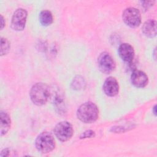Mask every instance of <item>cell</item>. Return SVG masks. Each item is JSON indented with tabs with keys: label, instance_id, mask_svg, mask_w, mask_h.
<instances>
[{
	"label": "cell",
	"instance_id": "1",
	"mask_svg": "<svg viewBox=\"0 0 157 157\" xmlns=\"http://www.w3.org/2000/svg\"><path fill=\"white\" fill-rule=\"evenodd\" d=\"M32 102L37 105H42L46 104L51 96V91L49 86L44 83L34 84L29 93Z\"/></svg>",
	"mask_w": 157,
	"mask_h": 157
},
{
	"label": "cell",
	"instance_id": "2",
	"mask_svg": "<svg viewBox=\"0 0 157 157\" xmlns=\"http://www.w3.org/2000/svg\"><path fill=\"white\" fill-rule=\"evenodd\" d=\"M98 107L91 102H86L82 104L77 111L78 118L85 123L94 122L98 118Z\"/></svg>",
	"mask_w": 157,
	"mask_h": 157
},
{
	"label": "cell",
	"instance_id": "3",
	"mask_svg": "<svg viewBox=\"0 0 157 157\" xmlns=\"http://www.w3.org/2000/svg\"><path fill=\"white\" fill-rule=\"evenodd\" d=\"M35 146L37 150L42 153L52 151L55 147V141L53 135L47 131L41 132L35 140Z\"/></svg>",
	"mask_w": 157,
	"mask_h": 157
},
{
	"label": "cell",
	"instance_id": "4",
	"mask_svg": "<svg viewBox=\"0 0 157 157\" xmlns=\"http://www.w3.org/2000/svg\"><path fill=\"white\" fill-rule=\"evenodd\" d=\"M124 22L131 28H136L141 23V15L138 9L129 7L124 9L122 14Z\"/></svg>",
	"mask_w": 157,
	"mask_h": 157
},
{
	"label": "cell",
	"instance_id": "5",
	"mask_svg": "<svg viewBox=\"0 0 157 157\" xmlns=\"http://www.w3.org/2000/svg\"><path fill=\"white\" fill-rule=\"evenodd\" d=\"M74 130L72 124L66 121L58 123L54 128L55 136L61 142L69 140L73 135Z\"/></svg>",
	"mask_w": 157,
	"mask_h": 157
},
{
	"label": "cell",
	"instance_id": "6",
	"mask_svg": "<svg viewBox=\"0 0 157 157\" xmlns=\"http://www.w3.org/2000/svg\"><path fill=\"white\" fill-rule=\"evenodd\" d=\"M98 64L99 70L104 74H110L116 67V63L112 56L107 52L101 53L98 58Z\"/></svg>",
	"mask_w": 157,
	"mask_h": 157
},
{
	"label": "cell",
	"instance_id": "7",
	"mask_svg": "<svg viewBox=\"0 0 157 157\" xmlns=\"http://www.w3.org/2000/svg\"><path fill=\"white\" fill-rule=\"evenodd\" d=\"M27 16L28 13L25 9L23 8L17 9L12 17L11 28L18 31L23 30L25 27Z\"/></svg>",
	"mask_w": 157,
	"mask_h": 157
},
{
	"label": "cell",
	"instance_id": "8",
	"mask_svg": "<svg viewBox=\"0 0 157 157\" xmlns=\"http://www.w3.org/2000/svg\"><path fill=\"white\" fill-rule=\"evenodd\" d=\"M103 91L108 96H115L119 92L118 82L115 77H109L106 78L103 84Z\"/></svg>",
	"mask_w": 157,
	"mask_h": 157
},
{
	"label": "cell",
	"instance_id": "9",
	"mask_svg": "<svg viewBox=\"0 0 157 157\" xmlns=\"http://www.w3.org/2000/svg\"><path fill=\"white\" fill-rule=\"evenodd\" d=\"M132 84L137 88L145 87L148 82V78L147 74L140 70H135L131 75Z\"/></svg>",
	"mask_w": 157,
	"mask_h": 157
},
{
	"label": "cell",
	"instance_id": "10",
	"mask_svg": "<svg viewBox=\"0 0 157 157\" xmlns=\"http://www.w3.org/2000/svg\"><path fill=\"white\" fill-rule=\"evenodd\" d=\"M120 58L125 62L130 63L134 58V50L132 45L127 43L121 44L118 49Z\"/></svg>",
	"mask_w": 157,
	"mask_h": 157
},
{
	"label": "cell",
	"instance_id": "11",
	"mask_svg": "<svg viewBox=\"0 0 157 157\" xmlns=\"http://www.w3.org/2000/svg\"><path fill=\"white\" fill-rule=\"evenodd\" d=\"M142 30L145 36L148 37H153L156 35V21L150 19L146 21L142 28Z\"/></svg>",
	"mask_w": 157,
	"mask_h": 157
},
{
	"label": "cell",
	"instance_id": "12",
	"mask_svg": "<svg viewBox=\"0 0 157 157\" xmlns=\"http://www.w3.org/2000/svg\"><path fill=\"white\" fill-rule=\"evenodd\" d=\"M1 135L6 134L9 130L11 125V120L9 114L5 111H1Z\"/></svg>",
	"mask_w": 157,
	"mask_h": 157
},
{
	"label": "cell",
	"instance_id": "13",
	"mask_svg": "<svg viewBox=\"0 0 157 157\" xmlns=\"http://www.w3.org/2000/svg\"><path fill=\"white\" fill-rule=\"evenodd\" d=\"M39 17L40 23L45 26L51 25L53 21V15L51 12L47 10H44L41 11L40 12Z\"/></svg>",
	"mask_w": 157,
	"mask_h": 157
},
{
	"label": "cell",
	"instance_id": "14",
	"mask_svg": "<svg viewBox=\"0 0 157 157\" xmlns=\"http://www.w3.org/2000/svg\"><path fill=\"white\" fill-rule=\"evenodd\" d=\"M10 47L9 40L6 38L2 37L1 39V55L2 56L7 54L10 50Z\"/></svg>",
	"mask_w": 157,
	"mask_h": 157
},
{
	"label": "cell",
	"instance_id": "15",
	"mask_svg": "<svg viewBox=\"0 0 157 157\" xmlns=\"http://www.w3.org/2000/svg\"><path fill=\"white\" fill-rule=\"evenodd\" d=\"M95 136L94 132L91 131V130H87L86 131H85L84 132H83L80 136V139H85V138H91V137H93Z\"/></svg>",
	"mask_w": 157,
	"mask_h": 157
},
{
	"label": "cell",
	"instance_id": "16",
	"mask_svg": "<svg viewBox=\"0 0 157 157\" xmlns=\"http://www.w3.org/2000/svg\"><path fill=\"white\" fill-rule=\"evenodd\" d=\"M5 25V21H4V17H2V15H1V29H2Z\"/></svg>",
	"mask_w": 157,
	"mask_h": 157
}]
</instances>
